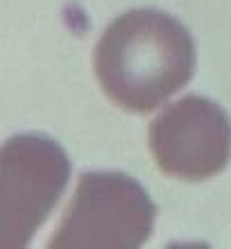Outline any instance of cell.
<instances>
[{
  "instance_id": "6da1fadb",
  "label": "cell",
  "mask_w": 231,
  "mask_h": 249,
  "mask_svg": "<svg viewBox=\"0 0 231 249\" xmlns=\"http://www.w3.org/2000/svg\"><path fill=\"white\" fill-rule=\"evenodd\" d=\"M195 59L186 25L159 9H132L100 36L95 75L120 109L147 113L191 82Z\"/></svg>"
},
{
  "instance_id": "7a4b0ae2",
  "label": "cell",
  "mask_w": 231,
  "mask_h": 249,
  "mask_svg": "<svg viewBox=\"0 0 231 249\" xmlns=\"http://www.w3.org/2000/svg\"><path fill=\"white\" fill-rule=\"evenodd\" d=\"M157 206L147 190L123 172H84L61 217L53 249H136L154 227Z\"/></svg>"
},
{
  "instance_id": "3957f363",
  "label": "cell",
  "mask_w": 231,
  "mask_h": 249,
  "mask_svg": "<svg viewBox=\"0 0 231 249\" xmlns=\"http://www.w3.org/2000/svg\"><path fill=\"white\" fill-rule=\"evenodd\" d=\"M71 177L59 143L41 134L12 136L2 145V247H27Z\"/></svg>"
},
{
  "instance_id": "277c9868",
  "label": "cell",
  "mask_w": 231,
  "mask_h": 249,
  "mask_svg": "<svg viewBox=\"0 0 231 249\" xmlns=\"http://www.w3.org/2000/svg\"><path fill=\"white\" fill-rule=\"evenodd\" d=\"M159 170L184 181H204L231 159V118L213 100L186 95L150 124Z\"/></svg>"
}]
</instances>
